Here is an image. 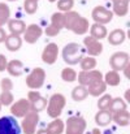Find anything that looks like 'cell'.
<instances>
[{
    "instance_id": "cell-1",
    "label": "cell",
    "mask_w": 130,
    "mask_h": 134,
    "mask_svg": "<svg viewBox=\"0 0 130 134\" xmlns=\"http://www.w3.org/2000/svg\"><path fill=\"white\" fill-rule=\"evenodd\" d=\"M64 29H68L77 35H83L88 31L90 24L88 20L82 17L78 12L69 10L64 13Z\"/></svg>"
},
{
    "instance_id": "cell-2",
    "label": "cell",
    "mask_w": 130,
    "mask_h": 134,
    "mask_svg": "<svg viewBox=\"0 0 130 134\" xmlns=\"http://www.w3.org/2000/svg\"><path fill=\"white\" fill-rule=\"evenodd\" d=\"M83 57V49L78 43H68L63 48V60L68 65H76Z\"/></svg>"
},
{
    "instance_id": "cell-3",
    "label": "cell",
    "mask_w": 130,
    "mask_h": 134,
    "mask_svg": "<svg viewBox=\"0 0 130 134\" xmlns=\"http://www.w3.org/2000/svg\"><path fill=\"white\" fill-rule=\"evenodd\" d=\"M65 104H66V99H65V96L63 94H60V92L53 94L49 98V100H48V105H46L47 107V115L51 119L60 117V115L64 111Z\"/></svg>"
},
{
    "instance_id": "cell-4",
    "label": "cell",
    "mask_w": 130,
    "mask_h": 134,
    "mask_svg": "<svg viewBox=\"0 0 130 134\" xmlns=\"http://www.w3.org/2000/svg\"><path fill=\"white\" fill-rule=\"evenodd\" d=\"M22 119L21 132H24V134H35L37 125L39 124V112L30 109Z\"/></svg>"
},
{
    "instance_id": "cell-5",
    "label": "cell",
    "mask_w": 130,
    "mask_h": 134,
    "mask_svg": "<svg viewBox=\"0 0 130 134\" xmlns=\"http://www.w3.org/2000/svg\"><path fill=\"white\" fill-rule=\"evenodd\" d=\"M86 120L82 116H70L66 120L64 132L65 134H83L86 130Z\"/></svg>"
},
{
    "instance_id": "cell-6",
    "label": "cell",
    "mask_w": 130,
    "mask_h": 134,
    "mask_svg": "<svg viewBox=\"0 0 130 134\" xmlns=\"http://www.w3.org/2000/svg\"><path fill=\"white\" fill-rule=\"evenodd\" d=\"M46 81V72L42 68H34L26 77V85L31 90H39L44 85Z\"/></svg>"
},
{
    "instance_id": "cell-7",
    "label": "cell",
    "mask_w": 130,
    "mask_h": 134,
    "mask_svg": "<svg viewBox=\"0 0 130 134\" xmlns=\"http://www.w3.org/2000/svg\"><path fill=\"white\" fill-rule=\"evenodd\" d=\"M0 134H21V126L16 117L3 116L0 117Z\"/></svg>"
},
{
    "instance_id": "cell-8",
    "label": "cell",
    "mask_w": 130,
    "mask_h": 134,
    "mask_svg": "<svg viewBox=\"0 0 130 134\" xmlns=\"http://www.w3.org/2000/svg\"><path fill=\"white\" fill-rule=\"evenodd\" d=\"M91 17L92 20L96 22V24H101V25H105V24H109L113 18V12L107 9L103 5H98L92 9L91 12Z\"/></svg>"
},
{
    "instance_id": "cell-9",
    "label": "cell",
    "mask_w": 130,
    "mask_h": 134,
    "mask_svg": "<svg viewBox=\"0 0 130 134\" xmlns=\"http://www.w3.org/2000/svg\"><path fill=\"white\" fill-rule=\"evenodd\" d=\"M129 63H130L129 53L128 52H124V51L115 52L111 56V59H109V65H111L112 70H116V72L122 70Z\"/></svg>"
},
{
    "instance_id": "cell-10",
    "label": "cell",
    "mask_w": 130,
    "mask_h": 134,
    "mask_svg": "<svg viewBox=\"0 0 130 134\" xmlns=\"http://www.w3.org/2000/svg\"><path fill=\"white\" fill-rule=\"evenodd\" d=\"M77 80H78L80 85L87 87L90 83H92L95 81H99V80H103V73L100 70H96V69L81 70L80 74H77Z\"/></svg>"
},
{
    "instance_id": "cell-11",
    "label": "cell",
    "mask_w": 130,
    "mask_h": 134,
    "mask_svg": "<svg viewBox=\"0 0 130 134\" xmlns=\"http://www.w3.org/2000/svg\"><path fill=\"white\" fill-rule=\"evenodd\" d=\"M27 100L30 103V107L33 111H37V112H41L43 111L47 105V99L42 96V94L38 91V90H33V91H29L27 94Z\"/></svg>"
},
{
    "instance_id": "cell-12",
    "label": "cell",
    "mask_w": 130,
    "mask_h": 134,
    "mask_svg": "<svg viewBox=\"0 0 130 134\" xmlns=\"http://www.w3.org/2000/svg\"><path fill=\"white\" fill-rule=\"evenodd\" d=\"M42 34H43L42 27L39 25H37V24H31V25L26 26V29L24 31V39H25L26 43L34 44V43H37L39 41Z\"/></svg>"
},
{
    "instance_id": "cell-13",
    "label": "cell",
    "mask_w": 130,
    "mask_h": 134,
    "mask_svg": "<svg viewBox=\"0 0 130 134\" xmlns=\"http://www.w3.org/2000/svg\"><path fill=\"white\" fill-rule=\"evenodd\" d=\"M30 109H31V107H30V103L27 99H20L16 103L10 104V113L16 119H22Z\"/></svg>"
},
{
    "instance_id": "cell-14",
    "label": "cell",
    "mask_w": 130,
    "mask_h": 134,
    "mask_svg": "<svg viewBox=\"0 0 130 134\" xmlns=\"http://www.w3.org/2000/svg\"><path fill=\"white\" fill-rule=\"evenodd\" d=\"M57 55H59V47L56 43H48L44 47L43 52H42V61L47 65H52L56 63L57 60Z\"/></svg>"
},
{
    "instance_id": "cell-15",
    "label": "cell",
    "mask_w": 130,
    "mask_h": 134,
    "mask_svg": "<svg viewBox=\"0 0 130 134\" xmlns=\"http://www.w3.org/2000/svg\"><path fill=\"white\" fill-rule=\"evenodd\" d=\"M83 44L86 47V51H87V53H88V56L96 57V56H99L103 52V44H101V42L98 41L96 38L91 37V35L86 37L83 39Z\"/></svg>"
},
{
    "instance_id": "cell-16",
    "label": "cell",
    "mask_w": 130,
    "mask_h": 134,
    "mask_svg": "<svg viewBox=\"0 0 130 134\" xmlns=\"http://www.w3.org/2000/svg\"><path fill=\"white\" fill-rule=\"evenodd\" d=\"M108 43L112 46H120L122 44L126 39V33L122 29H115L113 31L109 33V35L107 37Z\"/></svg>"
},
{
    "instance_id": "cell-17",
    "label": "cell",
    "mask_w": 130,
    "mask_h": 134,
    "mask_svg": "<svg viewBox=\"0 0 130 134\" xmlns=\"http://www.w3.org/2000/svg\"><path fill=\"white\" fill-rule=\"evenodd\" d=\"M5 47L7 49H9L10 52H16L21 48L22 46V38L20 35H16V34H10V35H7L5 37Z\"/></svg>"
},
{
    "instance_id": "cell-18",
    "label": "cell",
    "mask_w": 130,
    "mask_h": 134,
    "mask_svg": "<svg viewBox=\"0 0 130 134\" xmlns=\"http://www.w3.org/2000/svg\"><path fill=\"white\" fill-rule=\"evenodd\" d=\"M113 13L118 17H124L129 12V0H112Z\"/></svg>"
},
{
    "instance_id": "cell-19",
    "label": "cell",
    "mask_w": 130,
    "mask_h": 134,
    "mask_svg": "<svg viewBox=\"0 0 130 134\" xmlns=\"http://www.w3.org/2000/svg\"><path fill=\"white\" fill-rule=\"evenodd\" d=\"M112 121H115L118 126H128L130 124V113L128 109L117 111L112 113Z\"/></svg>"
},
{
    "instance_id": "cell-20",
    "label": "cell",
    "mask_w": 130,
    "mask_h": 134,
    "mask_svg": "<svg viewBox=\"0 0 130 134\" xmlns=\"http://www.w3.org/2000/svg\"><path fill=\"white\" fill-rule=\"evenodd\" d=\"M5 70L13 77H20L24 73V64L21 60H10L8 61Z\"/></svg>"
},
{
    "instance_id": "cell-21",
    "label": "cell",
    "mask_w": 130,
    "mask_h": 134,
    "mask_svg": "<svg viewBox=\"0 0 130 134\" xmlns=\"http://www.w3.org/2000/svg\"><path fill=\"white\" fill-rule=\"evenodd\" d=\"M95 122L99 126L109 125V122H112V112H109V109H99L95 115Z\"/></svg>"
},
{
    "instance_id": "cell-22",
    "label": "cell",
    "mask_w": 130,
    "mask_h": 134,
    "mask_svg": "<svg viewBox=\"0 0 130 134\" xmlns=\"http://www.w3.org/2000/svg\"><path fill=\"white\" fill-rule=\"evenodd\" d=\"M105 90H107V85H105V82L103 80L95 81V82H92V83H90L87 86L88 94L92 95V96H100V95H103L105 92Z\"/></svg>"
},
{
    "instance_id": "cell-23",
    "label": "cell",
    "mask_w": 130,
    "mask_h": 134,
    "mask_svg": "<svg viewBox=\"0 0 130 134\" xmlns=\"http://www.w3.org/2000/svg\"><path fill=\"white\" fill-rule=\"evenodd\" d=\"M7 24H8L10 34L21 35V34H24V31L26 29V24L22 20H9Z\"/></svg>"
},
{
    "instance_id": "cell-24",
    "label": "cell",
    "mask_w": 130,
    "mask_h": 134,
    "mask_svg": "<svg viewBox=\"0 0 130 134\" xmlns=\"http://www.w3.org/2000/svg\"><path fill=\"white\" fill-rule=\"evenodd\" d=\"M90 34H91V37L96 38L98 41H100V39H103V38H105V37L108 35L107 27H105L104 25L96 24V22H95L94 25L90 26Z\"/></svg>"
},
{
    "instance_id": "cell-25",
    "label": "cell",
    "mask_w": 130,
    "mask_h": 134,
    "mask_svg": "<svg viewBox=\"0 0 130 134\" xmlns=\"http://www.w3.org/2000/svg\"><path fill=\"white\" fill-rule=\"evenodd\" d=\"M103 81L105 82L107 86H118L121 83V77L118 74V72L116 70H109L105 73V76L103 77Z\"/></svg>"
},
{
    "instance_id": "cell-26",
    "label": "cell",
    "mask_w": 130,
    "mask_h": 134,
    "mask_svg": "<svg viewBox=\"0 0 130 134\" xmlns=\"http://www.w3.org/2000/svg\"><path fill=\"white\" fill-rule=\"evenodd\" d=\"M64 128H65L64 121L60 117H56V119H53V121H51L48 124L47 130L51 134H63L64 133Z\"/></svg>"
},
{
    "instance_id": "cell-27",
    "label": "cell",
    "mask_w": 130,
    "mask_h": 134,
    "mask_svg": "<svg viewBox=\"0 0 130 134\" xmlns=\"http://www.w3.org/2000/svg\"><path fill=\"white\" fill-rule=\"evenodd\" d=\"M88 95V91H87L86 86H82V85H78L76 86L74 89L72 90V98L74 102H82L85 100Z\"/></svg>"
},
{
    "instance_id": "cell-28",
    "label": "cell",
    "mask_w": 130,
    "mask_h": 134,
    "mask_svg": "<svg viewBox=\"0 0 130 134\" xmlns=\"http://www.w3.org/2000/svg\"><path fill=\"white\" fill-rule=\"evenodd\" d=\"M126 108H128V104H126V102L122 98H115V99L112 98V100L109 103V107H108L109 112H112V113H115L117 111L126 109Z\"/></svg>"
},
{
    "instance_id": "cell-29",
    "label": "cell",
    "mask_w": 130,
    "mask_h": 134,
    "mask_svg": "<svg viewBox=\"0 0 130 134\" xmlns=\"http://www.w3.org/2000/svg\"><path fill=\"white\" fill-rule=\"evenodd\" d=\"M61 78H63V81H65L68 83L74 82V81H77V72L73 68L66 66L61 70Z\"/></svg>"
},
{
    "instance_id": "cell-30",
    "label": "cell",
    "mask_w": 130,
    "mask_h": 134,
    "mask_svg": "<svg viewBox=\"0 0 130 134\" xmlns=\"http://www.w3.org/2000/svg\"><path fill=\"white\" fill-rule=\"evenodd\" d=\"M9 20H10V9L8 4L0 3V27L4 26Z\"/></svg>"
},
{
    "instance_id": "cell-31",
    "label": "cell",
    "mask_w": 130,
    "mask_h": 134,
    "mask_svg": "<svg viewBox=\"0 0 130 134\" xmlns=\"http://www.w3.org/2000/svg\"><path fill=\"white\" fill-rule=\"evenodd\" d=\"M96 59L94 56H86V57H82L81 61H80V65H81V69L82 70H91V69H95L96 66Z\"/></svg>"
},
{
    "instance_id": "cell-32",
    "label": "cell",
    "mask_w": 130,
    "mask_h": 134,
    "mask_svg": "<svg viewBox=\"0 0 130 134\" xmlns=\"http://www.w3.org/2000/svg\"><path fill=\"white\" fill-rule=\"evenodd\" d=\"M51 25L57 27L59 30L64 29V13L63 12H56L51 17Z\"/></svg>"
},
{
    "instance_id": "cell-33",
    "label": "cell",
    "mask_w": 130,
    "mask_h": 134,
    "mask_svg": "<svg viewBox=\"0 0 130 134\" xmlns=\"http://www.w3.org/2000/svg\"><path fill=\"white\" fill-rule=\"evenodd\" d=\"M14 102V96L12 91H1L0 94V103L1 105H10Z\"/></svg>"
},
{
    "instance_id": "cell-34",
    "label": "cell",
    "mask_w": 130,
    "mask_h": 134,
    "mask_svg": "<svg viewBox=\"0 0 130 134\" xmlns=\"http://www.w3.org/2000/svg\"><path fill=\"white\" fill-rule=\"evenodd\" d=\"M24 9L27 14H34L38 10V1L35 0H25L24 1Z\"/></svg>"
},
{
    "instance_id": "cell-35",
    "label": "cell",
    "mask_w": 130,
    "mask_h": 134,
    "mask_svg": "<svg viewBox=\"0 0 130 134\" xmlns=\"http://www.w3.org/2000/svg\"><path fill=\"white\" fill-rule=\"evenodd\" d=\"M73 7H74V0H59L57 1V8L63 13L72 10Z\"/></svg>"
},
{
    "instance_id": "cell-36",
    "label": "cell",
    "mask_w": 130,
    "mask_h": 134,
    "mask_svg": "<svg viewBox=\"0 0 130 134\" xmlns=\"http://www.w3.org/2000/svg\"><path fill=\"white\" fill-rule=\"evenodd\" d=\"M111 100H112V96H111L109 94H103V95H100V98H99V100H98V108H99V109H108Z\"/></svg>"
},
{
    "instance_id": "cell-37",
    "label": "cell",
    "mask_w": 130,
    "mask_h": 134,
    "mask_svg": "<svg viewBox=\"0 0 130 134\" xmlns=\"http://www.w3.org/2000/svg\"><path fill=\"white\" fill-rule=\"evenodd\" d=\"M0 87L3 91H12L13 89V82L10 78H3L0 81Z\"/></svg>"
},
{
    "instance_id": "cell-38",
    "label": "cell",
    "mask_w": 130,
    "mask_h": 134,
    "mask_svg": "<svg viewBox=\"0 0 130 134\" xmlns=\"http://www.w3.org/2000/svg\"><path fill=\"white\" fill-rule=\"evenodd\" d=\"M44 33H46L47 37H56V35L60 33V30H59L57 27H55L53 25H48V26L46 27Z\"/></svg>"
},
{
    "instance_id": "cell-39",
    "label": "cell",
    "mask_w": 130,
    "mask_h": 134,
    "mask_svg": "<svg viewBox=\"0 0 130 134\" xmlns=\"http://www.w3.org/2000/svg\"><path fill=\"white\" fill-rule=\"evenodd\" d=\"M7 64H8V60H7L5 55L0 53V72H4L7 69Z\"/></svg>"
},
{
    "instance_id": "cell-40",
    "label": "cell",
    "mask_w": 130,
    "mask_h": 134,
    "mask_svg": "<svg viewBox=\"0 0 130 134\" xmlns=\"http://www.w3.org/2000/svg\"><path fill=\"white\" fill-rule=\"evenodd\" d=\"M5 37H7V34H5L4 29H3V27H0V43H3V42L5 41Z\"/></svg>"
},
{
    "instance_id": "cell-41",
    "label": "cell",
    "mask_w": 130,
    "mask_h": 134,
    "mask_svg": "<svg viewBox=\"0 0 130 134\" xmlns=\"http://www.w3.org/2000/svg\"><path fill=\"white\" fill-rule=\"evenodd\" d=\"M37 134H51L47 129H41V130H38V132H35Z\"/></svg>"
},
{
    "instance_id": "cell-42",
    "label": "cell",
    "mask_w": 130,
    "mask_h": 134,
    "mask_svg": "<svg viewBox=\"0 0 130 134\" xmlns=\"http://www.w3.org/2000/svg\"><path fill=\"white\" fill-rule=\"evenodd\" d=\"M91 134H101V133H100V130H99L98 128H95V129H92V132H91Z\"/></svg>"
},
{
    "instance_id": "cell-43",
    "label": "cell",
    "mask_w": 130,
    "mask_h": 134,
    "mask_svg": "<svg viewBox=\"0 0 130 134\" xmlns=\"http://www.w3.org/2000/svg\"><path fill=\"white\" fill-rule=\"evenodd\" d=\"M125 99H126V100L129 99V90H126V92H125Z\"/></svg>"
},
{
    "instance_id": "cell-44",
    "label": "cell",
    "mask_w": 130,
    "mask_h": 134,
    "mask_svg": "<svg viewBox=\"0 0 130 134\" xmlns=\"http://www.w3.org/2000/svg\"><path fill=\"white\" fill-rule=\"evenodd\" d=\"M49 3H55V1H57V0H48Z\"/></svg>"
},
{
    "instance_id": "cell-45",
    "label": "cell",
    "mask_w": 130,
    "mask_h": 134,
    "mask_svg": "<svg viewBox=\"0 0 130 134\" xmlns=\"http://www.w3.org/2000/svg\"><path fill=\"white\" fill-rule=\"evenodd\" d=\"M0 111H1V103H0Z\"/></svg>"
},
{
    "instance_id": "cell-46",
    "label": "cell",
    "mask_w": 130,
    "mask_h": 134,
    "mask_svg": "<svg viewBox=\"0 0 130 134\" xmlns=\"http://www.w3.org/2000/svg\"><path fill=\"white\" fill-rule=\"evenodd\" d=\"M8 1H16V0H8Z\"/></svg>"
},
{
    "instance_id": "cell-47",
    "label": "cell",
    "mask_w": 130,
    "mask_h": 134,
    "mask_svg": "<svg viewBox=\"0 0 130 134\" xmlns=\"http://www.w3.org/2000/svg\"><path fill=\"white\" fill-rule=\"evenodd\" d=\"M35 1H39V0H35Z\"/></svg>"
}]
</instances>
